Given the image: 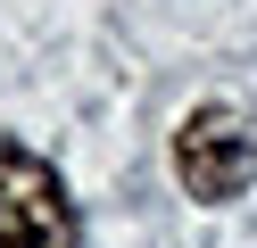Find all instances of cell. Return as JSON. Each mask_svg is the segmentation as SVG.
Listing matches in <instances>:
<instances>
[{
  "mask_svg": "<svg viewBox=\"0 0 257 248\" xmlns=\"http://www.w3.org/2000/svg\"><path fill=\"white\" fill-rule=\"evenodd\" d=\"M174 174H183V190L207 198V207H224V198L249 190L257 182V132L240 124V108H224V99L191 108L183 124H174Z\"/></svg>",
  "mask_w": 257,
  "mask_h": 248,
  "instance_id": "obj_1",
  "label": "cell"
},
{
  "mask_svg": "<svg viewBox=\"0 0 257 248\" xmlns=\"http://www.w3.org/2000/svg\"><path fill=\"white\" fill-rule=\"evenodd\" d=\"M0 248H75L67 182L25 141H0Z\"/></svg>",
  "mask_w": 257,
  "mask_h": 248,
  "instance_id": "obj_2",
  "label": "cell"
}]
</instances>
